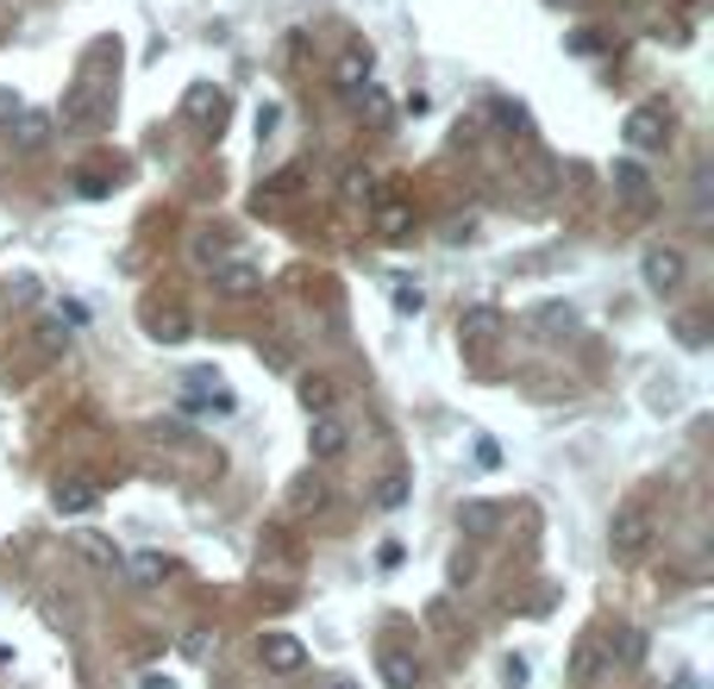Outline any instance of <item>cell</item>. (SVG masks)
<instances>
[{
	"instance_id": "obj_1",
	"label": "cell",
	"mask_w": 714,
	"mask_h": 689,
	"mask_svg": "<svg viewBox=\"0 0 714 689\" xmlns=\"http://www.w3.org/2000/svg\"><path fill=\"white\" fill-rule=\"evenodd\" d=\"M658 539V520L646 501H627V508H615V520H608V545H615L620 558H646Z\"/></svg>"
},
{
	"instance_id": "obj_2",
	"label": "cell",
	"mask_w": 714,
	"mask_h": 689,
	"mask_svg": "<svg viewBox=\"0 0 714 689\" xmlns=\"http://www.w3.org/2000/svg\"><path fill=\"white\" fill-rule=\"evenodd\" d=\"M107 114H114V95H100L95 82H76L63 95V126L70 132H95V126H107Z\"/></svg>"
},
{
	"instance_id": "obj_3",
	"label": "cell",
	"mask_w": 714,
	"mask_h": 689,
	"mask_svg": "<svg viewBox=\"0 0 714 689\" xmlns=\"http://www.w3.org/2000/svg\"><path fill=\"white\" fill-rule=\"evenodd\" d=\"M620 138H627L633 151H664V138H671V107H664V100L633 107V114H627V126H620Z\"/></svg>"
},
{
	"instance_id": "obj_4",
	"label": "cell",
	"mask_w": 714,
	"mask_h": 689,
	"mask_svg": "<svg viewBox=\"0 0 714 689\" xmlns=\"http://www.w3.org/2000/svg\"><path fill=\"white\" fill-rule=\"evenodd\" d=\"M51 501H57V515H88L100 501V477L95 470H63V477L51 483Z\"/></svg>"
},
{
	"instance_id": "obj_5",
	"label": "cell",
	"mask_w": 714,
	"mask_h": 689,
	"mask_svg": "<svg viewBox=\"0 0 714 689\" xmlns=\"http://www.w3.org/2000/svg\"><path fill=\"white\" fill-rule=\"evenodd\" d=\"M257 665L276 670V677H295V670L308 665V646H301L295 633H264V639H257Z\"/></svg>"
},
{
	"instance_id": "obj_6",
	"label": "cell",
	"mask_w": 714,
	"mask_h": 689,
	"mask_svg": "<svg viewBox=\"0 0 714 689\" xmlns=\"http://www.w3.org/2000/svg\"><path fill=\"white\" fill-rule=\"evenodd\" d=\"M502 326H508V320H502V307H495V301H470V307L458 314V339L483 351V344L502 339Z\"/></svg>"
},
{
	"instance_id": "obj_7",
	"label": "cell",
	"mask_w": 714,
	"mask_h": 689,
	"mask_svg": "<svg viewBox=\"0 0 714 689\" xmlns=\"http://www.w3.org/2000/svg\"><path fill=\"white\" fill-rule=\"evenodd\" d=\"M639 276H646L652 295H671V288L683 283V251H676V245H652L646 257H639Z\"/></svg>"
},
{
	"instance_id": "obj_8",
	"label": "cell",
	"mask_w": 714,
	"mask_h": 689,
	"mask_svg": "<svg viewBox=\"0 0 714 689\" xmlns=\"http://www.w3.org/2000/svg\"><path fill=\"white\" fill-rule=\"evenodd\" d=\"M345 445H351V433H345V421H339V414H308V452L320 464H332V458H345Z\"/></svg>"
},
{
	"instance_id": "obj_9",
	"label": "cell",
	"mask_w": 714,
	"mask_h": 689,
	"mask_svg": "<svg viewBox=\"0 0 714 689\" xmlns=\"http://www.w3.org/2000/svg\"><path fill=\"white\" fill-rule=\"evenodd\" d=\"M502 520H508L502 501H463V508H458V533L470 539V545H483V539L502 533Z\"/></svg>"
},
{
	"instance_id": "obj_10",
	"label": "cell",
	"mask_w": 714,
	"mask_h": 689,
	"mask_svg": "<svg viewBox=\"0 0 714 689\" xmlns=\"http://www.w3.org/2000/svg\"><path fill=\"white\" fill-rule=\"evenodd\" d=\"M370 226L383 232V239L414 232V201H407V194H370Z\"/></svg>"
},
{
	"instance_id": "obj_11",
	"label": "cell",
	"mask_w": 714,
	"mask_h": 689,
	"mask_svg": "<svg viewBox=\"0 0 714 689\" xmlns=\"http://www.w3.org/2000/svg\"><path fill=\"white\" fill-rule=\"evenodd\" d=\"M213 288H220V295H232V301H245V295H257V288H264V269L245 264V257H226V264H213Z\"/></svg>"
},
{
	"instance_id": "obj_12",
	"label": "cell",
	"mask_w": 714,
	"mask_h": 689,
	"mask_svg": "<svg viewBox=\"0 0 714 689\" xmlns=\"http://www.w3.org/2000/svg\"><path fill=\"white\" fill-rule=\"evenodd\" d=\"M138 320H145V332H151V339L157 344H182V339H189V307H145V314H138Z\"/></svg>"
},
{
	"instance_id": "obj_13",
	"label": "cell",
	"mask_w": 714,
	"mask_h": 689,
	"mask_svg": "<svg viewBox=\"0 0 714 689\" xmlns=\"http://www.w3.org/2000/svg\"><path fill=\"white\" fill-rule=\"evenodd\" d=\"M182 114H189L194 126H220V119H226V95H220L213 82H194L189 95H182Z\"/></svg>"
},
{
	"instance_id": "obj_14",
	"label": "cell",
	"mask_w": 714,
	"mask_h": 689,
	"mask_svg": "<svg viewBox=\"0 0 714 689\" xmlns=\"http://www.w3.org/2000/svg\"><path fill=\"white\" fill-rule=\"evenodd\" d=\"M376 670H383L388 689H420V665H414L402 646H383V651H376Z\"/></svg>"
},
{
	"instance_id": "obj_15",
	"label": "cell",
	"mask_w": 714,
	"mask_h": 689,
	"mask_svg": "<svg viewBox=\"0 0 714 689\" xmlns=\"http://www.w3.org/2000/svg\"><path fill=\"white\" fill-rule=\"evenodd\" d=\"M370 70H376V57H370V44H351L345 57L332 63V76H339V88H364Z\"/></svg>"
},
{
	"instance_id": "obj_16",
	"label": "cell",
	"mask_w": 714,
	"mask_h": 689,
	"mask_svg": "<svg viewBox=\"0 0 714 689\" xmlns=\"http://www.w3.org/2000/svg\"><path fill=\"white\" fill-rule=\"evenodd\" d=\"M351 95H358V114H364V126H376V132H388V126H395V107H388V95L376 88V82L351 88Z\"/></svg>"
},
{
	"instance_id": "obj_17",
	"label": "cell",
	"mask_w": 714,
	"mask_h": 689,
	"mask_svg": "<svg viewBox=\"0 0 714 689\" xmlns=\"http://www.w3.org/2000/svg\"><path fill=\"white\" fill-rule=\"evenodd\" d=\"M7 132H13V145H25V151H39L44 138H51V114H32V107H20V114L7 119Z\"/></svg>"
},
{
	"instance_id": "obj_18",
	"label": "cell",
	"mask_w": 714,
	"mask_h": 689,
	"mask_svg": "<svg viewBox=\"0 0 714 689\" xmlns=\"http://www.w3.org/2000/svg\"><path fill=\"white\" fill-rule=\"evenodd\" d=\"M526 326H533V332H577V307L571 301H540L533 314H526Z\"/></svg>"
},
{
	"instance_id": "obj_19",
	"label": "cell",
	"mask_w": 714,
	"mask_h": 689,
	"mask_svg": "<svg viewBox=\"0 0 714 689\" xmlns=\"http://www.w3.org/2000/svg\"><path fill=\"white\" fill-rule=\"evenodd\" d=\"M615 189H627V201H633V208H646V201H652V182H646V170H639L633 157H620V163H615Z\"/></svg>"
},
{
	"instance_id": "obj_20",
	"label": "cell",
	"mask_w": 714,
	"mask_h": 689,
	"mask_svg": "<svg viewBox=\"0 0 714 689\" xmlns=\"http://www.w3.org/2000/svg\"><path fill=\"white\" fill-rule=\"evenodd\" d=\"M76 552L88 558L95 571H119V564H126V552H119V545H107L100 533H82V539H76Z\"/></svg>"
},
{
	"instance_id": "obj_21",
	"label": "cell",
	"mask_w": 714,
	"mask_h": 689,
	"mask_svg": "<svg viewBox=\"0 0 714 689\" xmlns=\"http://www.w3.org/2000/svg\"><path fill=\"white\" fill-rule=\"evenodd\" d=\"M119 571H132V583H163L170 576V558H157V552H132Z\"/></svg>"
},
{
	"instance_id": "obj_22",
	"label": "cell",
	"mask_w": 714,
	"mask_h": 689,
	"mask_svg": "<svg viewBox=\"0 0 714 689\" xmlns=\"http://www.w3.org/2000/svg\"><path fill=\"white\" fill-rule=\"evenodd\" d=\"M601 658H608V651H601L596 639H583V646H577V658H571V677H577V683L589 689V683H596V670H601Z\"/></svg>"
},
{
	"instance_id": "obj_23",
	"label": "cell",
	"mask_w": 714,
	"mask_h": 689,
	"mask_svg": "<svg viewBox=\"0 0 714 689\" xmlns=\"http://www.w3.org/2000/svg\"><path fill=\"white\" fill-rule=\"evenodd\" d=\"M332 402H339V395H332V377H301V407H308V414H327Z\"/></svg>"
},
{
	"instance_id": "obj_24",
	"label": "cell",
	"mask_w": 714,
	"mask_h": 689,
	"mask_svg": "<svg viewBox=\"0 0 714 689\" xmlns=\"http://www.w3.org/2000/svg\"><path fill=\"white\" fill-rule=\"evenodd\" d=\"M407 489H414V483H407V470H388V477L376 483V508H388V515H395V508L407 501Z\"/></svg>"
},
{
	"instance_id": "obj_25",
	"label": "cell",
	"mask_w": 714,
	"mask_h": 689,
	"mask_svg": "<svg viewBox=\"0 0 714 689\" xmlns=\"http://www.w3.org/2000/svg\"><path fill=\"white\" fill-rule=\"evenodd\" d=\"M339 194H345L351 208H370V194H376V176H370V170H345V182H339Z\"/></svg>"
},
{
	"instance_id": "obj_26",
	"label": "cell",
	"mask_w": 714,
	"mask_h": 689,
	"mask_svg": "<svg viewBox=\"0 0 714 689\" xmlns=\"http://www.w3.org/2000/svg\"><path fill=\"white\" fill-rule=\"evenodd\" d=\"M39 344H44V351H63V344H70V320H63V314H44V320H39Z\"/></svg>"
},
{
	"instance_id": "obj_27",
	"label": "cell",
	"mask_w": 714,
	"mask_h": 689,
	"mask_svg": "<svg viewBox=\"0 0 714 689\" xmlns=\"http://www.w3.org/2000/svg\"><path fill=\"white\" fill-rule=\"evenodd\" d=\"M194 264H201V269L226 264V245H220V239H194Z\"/></svg>"
},
{
	"instance_id": "obj_28",
	"label": "cell",
	"mask_w": 714,
	"mask_h": 689,
	"mask_svg": "<svg viewBox=\"0 0 714 689\" xmlns=\"http://www.w3.org/2000/svg\"><path fill=\"white\" fill-rule=\"evenodd\" d=\"M420 307H426L420 288H414V283H395V314H420Z\"/></svg>"
},
{
	"instance_id": "obj_29",
	"label": "cell",
	"mask_w": 714,
	"mask_h": 689,
	"mask_svg": "<svg viewBox=\"0 0 714 689\" xmlns=\"http://www.w3.org/2000/svg\"><path fill=\"white\" fill-rule=\"evenodd\" d=\"M620 665H646V633H620Z\"/></svg>"
},
{
	"instance_id": "obj_30",
	"label": "cell",
	"mask_w": 714,
	"mask_h": 689,
	"mask_svg": "<svg viewBox=\"0 0 714 689\" xmlns=\"http://www.w3.org/2000/svg\"><path fill=\"white\" fill-rule=\"evenodd\" d=\"M502 464V445L489 439V433H477V470H495Z\"/></svg>"
},
{
	"instance_id": "obj_31",
	"label": "cell",
	"mask_w": 714,
	"mask_h": 689,
	"mask_svg": "<svg viewBox=\"0 0 714 689\" xmlns=\"http://www.w3.org/2000/svg\"><path fill=\"white\" fill-rule=\"evenodd\" d=\"M76 194H82V201H100V194H107V176L82 170V176H76Z\"/></svg>"
},
{
	"instance_id": "obj_32",
	"label": "cell",
	"mask_w": 714,
	"mask_h": 689,
	"mask_svg": "<svg viewBox=\"0 0 714 689\" xmlns=\"http://www.w3.org/2000/svg\"><path fill=\"white\" fill-rule=\"evenodd\" d=\"M495 119H502V126H514V132L526 126V114H521V107H508V100H495Z\"/></svg>"
},
{
	"instance_id": "obj_33",
	"label": "cell",
	"mask_w": 714,
	"mask_h": 689,
	"mask_svg": "<svg viewBox=\"0 0 714 689\" xmlns=\"http://www.w3.org/2000/svg\"><path fill=\"white\" fill-rule=\"evenodd\" d=\"M502 677H508V689H521V683H526V658H508Z\"/></svg>"
},
{
	"instance_id": "obj_34",
	"label": "cell",
	"mask_w": 714,
	"mask_h": 689,
	"mask_svg": "<svg viewBox=\"0 0 714 689\" xmlns=\"http://www.w3.org/2000/svg\"><path fill=\"white\" fill-rule=\"evenodd\" d=\"M13 114H20V95H13V88H0V126H7Z\"/></svg>"
},
{
	"instance_id": "obj_35",
	"label": "cell",
	"mask_w": 714,
	"mask_h": 689,
	"mask_svg": "<svg viewBox=\"0 0 714 689\" xmlns=\"http://www.w3.org/2000/svg\"><path fill=\"white\" fill-rule=\"evenodd\" d=\"M138 689H175V677H163V670H151V677H138Z\"/></svg>"
},
{
	"instance_id": "obj_36",
	"label": "cell",
	"mask_w": 714,
	"mask_h": 689,
	"mask_svg": "<svg viewBox=\"0 0 714 689\" xmlns=\"http://www.w3.org/2000/svg\"><path fill=\"white\" fill-rule=\"evenodd\" d=\"M327 689H358V683H351V677H332V683Z\"/></svg>"
},
{
	"instance_id": "obj_37",
	"label": "cell",
	"mask_w": 714,
	"mask_h": 689,
	"mask_svg": "<svg viewBox=\"0 0 714 689\" xmlns=\"http://www.w3.org/2000/svg\"><path fill=\"white\" fill-rule=\"evenodd\" d=\"M671 689H695V677H676V683Z\"/></svg>"
}]
</instances>
